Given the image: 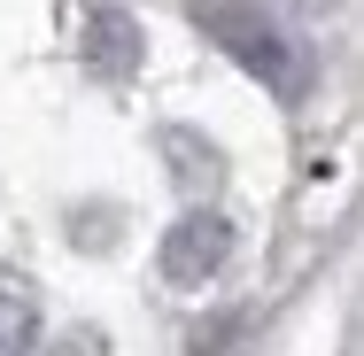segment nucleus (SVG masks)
<instances>
[{
  "instance_id": "1",
  "label": "nucleus",
  "mask_w": 364,
  "mask_h": 356,
  "mask_svg": "<svg viewBox=\"0 0 364 356\" xmlns=\"http://www.w3.org/2000/svg\"><path fill=\"white\" fill-rule=\"evenodd\" d=\"M202 23H210V31H225V47H232L256 77H272L279 93H302V55H294V47L264 23V16H225V8H202Z\"/></svg>"
},
{
  "instance_id": "2",
  "label": "nucleus",
  "mask_w": 364,
  "mask_h": 356,
  "mask_svg": "<svg viewBox=\"0 0 364 356\" xmlns=\"http://www.w3.org/2000/svg\"><path fill=\"white\" fill-rule=\"evenodd\" d=\"M225 256H232V225H225L218 210H194V217H178V232L163 240V279L202 286Z\"/></svg>"
},
{
  "instance_id": "3",
  "label": "nucleus",
  "mask_w": 364,
  "mask_h": 356,
  "mask_svg": "<svg viewBox=\"0 0 364 356\" xmlns=\"http://www.w3.org/2000/svg\"><path fill=\"white\" fill-rule=\"evenodd\" d=\"M23 349H31V294L0 279V356H23Z\"/></svg>"
}]
</instances>
